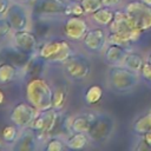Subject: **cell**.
I'll list each match as a JSON object with an SVG mask.
<instances>
[{
	"label": "cell",
	"mask_w": 151,
	"mask_h": 151,
	"mask_svg": "<svg viewBox=\"0 0 151 151\" xmlns=\"http://www.w3.org/2000/svg\"><path fill=\"white\" fill-rule=\"evenodd\" d=\"M26 100L38 111L52 109L53 87L44 77H32L25 85Z\"/></svg>",
	"instance_id": "obj_1"
},
{
	"label": "cell",
	"mask_w": 151,
	"mask_h": 151,
	"mask_svg": "<svg viewBox=\"0 0 151 151\" xmlns=\"http://www.w3.org/2000/svg\"><path fill=\"white\" fill-rule=\"evenodd\" d=\"M74 52L76 51L71 45L70 40H67L66 38H58V39L53 38L39 45L37 51V57L38 59H40L46 64L61 65Z\"/></svg>",
	"instance_id": "obj_2"
},
{
	"label": "cell",
	"mask_w": 151,
	"mask_h": 151,
	"mask_svg": "<svg viewBox=\"0 0 151 151\" xmlns=\"http://www.w3.org/2000/svg\"><path fill=\"white\" fill-rule=\"evenodd\" d=\"M70 0H34L31 7L32 18L54 19L68 17Z\"/></svg>",
	"instance_id": "obj_3"
},
{
	"label": "cell",
	"mask_w": 151,
	"mask_h": 151,
	"mask_svg": "<svg viewBox=\"0 0 151 151\" xmlns=\"http://www.w3.org/2000/svg\"><path fill=\"white\" fill-rule=\"evenodd\" d=\"M138 72L125 66H111L107 72L110 87L116 92H127L138 84Z\"/></svg>",
	"instance_id": "obj_4"
},
{
	"label": "cell",
	"mask_w": 151,
	"mask_h": 151,
	"mask_svg": "<svg viewBox=\"0 0 151 151\" xmlns=\"http://www.w3.org/2000/svg\"><path fill=\"white\" fill-rule=\"evenodd\" d=\"M63 72L71 81H83L90 74L92 65L90 59L79 52H74L66 61L61 64Z\"/></svg>",
	"instance_id": "obj_5"
},
{
	"label": "cell",
	"mask_w": 151,
	"mask_h": 151,
	"mask_svg": "<svg viewBox=\"0 0 151 151\" xmlns=\"http://www.w3.org/2000/svg\"><path fill=\"white\" fill-rule=\"evenodd\" d=\"M114 131V120L107 113H97L87 132L92 143H105Z\"/></svg>",
	"instance_id": "obj_6"
},
{
	"label": "cell",
	"mask_w": 151,
	"mask_h": 151,
	"mask_svg": "<svg viewBox=\"0 0 151 151\" xmlns=\"http://www.w3.org/2000/svg\"><path fill=\"white\" fill-rule=\"evenodd\" d=\"M59 113H60L59 111H55L53 109H48L45 111H38L35 118L29 125V127L39 136L42 143H45L47 137L55 129V125L59 119Z\"/></svg>",
	"instance_id": "obj_7"
},
{
	"label": "cell",
	"mask_w": 151,
	"mask_h": 151,
	"mask_svg": "<svg viewBox=\"0 0 151 151\" xmlns=\"http://www.w3.org/2000/svg\"><path fill=\"white\" fill-rule=\"evenodd\" d=\"M5 18L11 24L13 31L29 29L31 19H32L31 7L29 5H26V4L12 1Z\"/></svg>",
	"instance_id": "obj_8"
},
{
	"label": "cell",
	"mask_w": 151,
	"mask_h": 151,
	"mask_svg": "<svg viewBox=\"0 0 151 151\" xmlns=\"http://www.w3.org/2000/svg\"><path fill=\"white\" fill-rule=\"evenodd\" d=\"M124 9L131 17L137 28L143 32L151 29V7L146 6L140 0H132L126 4Z\"/></svg>",
	"instance_id": "obj_9"
},
{
	"label": "cell",
	"mask_w": 151,
	"mask_h": 151,
	"mask_svg": "<svg viewBox=\"0 0 151 151\" xmlns=\"http://www.w3.org/2000/svg\"><path fill=\"white\" fill-rule=\"evenodd\" d=\"M11 42L12 46H14L19 52L27 57L35 55L39 47L37 35L29 29L13 31L11 35Z\"/></svg>",
	"instance_id": "obj_10"
},
{
	"label": "cell",
	"mask_w": 151,
	"mask_h": 151,
	"mask_svg": "<svg viewBox=\"0 0 151 151\" xmlns=\"http://www.w3.org/2000/svg\"><path fill=\"white\" fill-rule=\"evenodd\" d=\"M38 110L31 105L27 100L17 103L9 111V122L17 125L19 129L29 127L33 119L35 118Z\"/></svg>",
	"instance_id": "obj_11"
},
{
	"label": "cell",
	"mask_w": 151,
	"mask_h": 151,
	"mask_svg": "<svg viewBox=\"0 0 151 151\" xmlns=\"http://www.w3.org/2000/svg\"><path fill=\"white\" fill-rule=\"evenodd\" d=\"M90 29L88 22L83 17H66L63 25L64 37L70 41H83L85 34Z\"/></svg>",
	"instance_id": "obj_12"
},
{
	"label": "cell",
	"mask_w": 151,
	"mask_h": 151,
	"mask_svg": "<svg viewBox=\"0 0 151 151\" xmlns=\"http://www.w3.org/2000/svg\"><path fill=\"white\" fill-rule=\"evenodd\" d=\"M83 46L91 53H100L107 45V34L104 27L90 28L83 39Z\"/></svg>",
	"instance_id": "obj_13"
},
{
	"label": "cell",
	"mask_w": 151,
	"mask_h": 151,
	"mask_svg": "<svg viewBox=\"0 0 151 151\" xmlns=\"http://www.w3.org/2000/svg\"><path fill=\"white\" fill-rule=\"evenodd\" d=\"M41 143L42 142L39 136L31 127H26L20 131L17 142L11 146V149L14 151H35L39 149Z\"/></svg>",
	"instance_id": "obj_14"
},
{
	"label": "cell",
	"mask_w": 151,
	"mask_h": 151,
	"mask_svg": "<svg viewBox=\"0 0 151 151\" xmlns=\"http://www.w3.org/2000/svg\"><path fill=\"white\" fill-rule=\"evenodd\" d=\"M96 114H97V112H88V113H79L77 116L70 117L66 120V129H67L68 133H72V132L87 133Z\"/></svg>",
	"instance_id": "obj_15"
},
{
	"label": "cell",
	"mask_w": 151,
	"mask_h": 151,
	"mask_svg": "<svg viewBox=\"0 0 151 151\" xmlns=\"http://www.w3.org/2000/svg\"><path fill=\"white\" fill-rule=\"evenodd\" d=\"M129 52L130 50L126 47L116 44H107L103 53V59L110 66H123L124 59Z\"/></svg>",
	"instance_id": "obj_16"
},
{
	"label": "cell",
	"mask_w": 151,
	"mask_h": 151,
	"mask_svg": "<svg viewBox=\"0 0 151 151\" xmlns=\"http://www.w3.org/2000/svg\"><path fill=\"white\" fill-rule=\"evenodd\" d=\"M68 87L64 83L55 84L53 86V98H52V109L61 112L68 99Z\"/></svg>",
	"instance_id": "obj_17"
},
{
	"label": "cell",
	"mask_w": 151,
	"mask_h": 151,
	"mask_svg": "<svg viewBox=\"0 0 151 151\" xmlns=\"http://www.w3.org/2000/svg\"><path fill=\"white\" fill-rule=\"evenodd\" d=\"M20 73L19 66L12 61H2L0 64V85H8L18 79Z\"/></svg>",
	"instance_id": "obj_18"
},
{
	"label": "cell",
	"mask_w": 151,
	"mask_h": 151,
	"mask_svg": "<svg viewBox=\"0 0 151 151\" xmlns=\"http://www.w3.org/2000/svg\"><path fill=\"white\" fill-rule=\"evenodd\" d=\"M114 18V11L111 7L103 6L92 14H90V19L93 24L99 27H109Z\"/></svg>",
	"instance_id": "obj_19"
},
{
	"label": "cell",
	"mask_w": 151,
	"mask_h": 151,
	"mask_svg": "<svg viewBox=\"0 0 151 151\" xmlns=\"http://www.w3.org/2000/svg\"><path fill=\"white\" fill-rule=\"evenodd\" d=\"M90 142L91 139L85 132H72L66 137V145L68 150H83Z\"/></svg>",
	"instance_id": "obj_20"
},
{
	"label": "cell",
	"mask_w": 151,
	"mask_h": 151,
	"mask_svg": "<svg viewBox=\"0 0 151 151\" xmlns=\"http://www.w3.org/2000/svg\"><path fill=\"white\" fill-rule=\"evenodd\" d=\"M150 130H151V112H147L138 117L132 124V131L137 136L143 137Z\"/></svg>",
	"instance_id": "obj_21"
},
{
	"label": "cell",
	"mask_w": 151,
	"mask_h": 151,
	"mask_svg": "<svg viewBox=\"0 0 151 151\" xmlns=\"http://www.w3.org/2000/svg\"><path fill=\"white\" fill-rule=\"evenodd\" d=\"M103 93H104V91H103V87L100 85L93 84V85L88 86L86 88V91L84 92V96H83L85 104H87V105L97 104L103 98Z\"/></svg>",
	"instance_id": "obj_22"
},
{
	"label": "cell",
	"mask_w": 151,
	"mask_h": 151,
	"mask_svg": "<svg viewBox=\"0 0 151 151\" xmlns=\"http://www.w3.org/2000/svg\"><path fill=\"white\" fill-rule=\"evenodd\" d=\"M21 129H19L17 125H14L13 123L6 125L2 131H1V138L2 140L6 143V145L11 149V146L17 142L18 137H19V133H20Z\"/></svg>",
	"instance_id": "obj_23"
},
{
	"label": "cell",
	"mask_w": 151,
	"mask_h": 151,
	"mask_svg": "<svg viewBox=\"0 0 151 151\" xmlns=\"http://www.w3.org/2000/svg\"><path fill=\"white\" fill-rule=\"evenodd\" d=\"M144 59L142 58V55L139 53H136V52H129L124 59V63H123V66L134 71V72H140L143 65H144Z\"/></svg>",
	"instance_id": "obj_24"
},
{
	"label": "cell",
	"mask_w": 151,
	"mask_h": 151,
	"mask_svg": "<svg viewBox=\"0 0 151 151\" xmlns=\"http://www.w3.org/2000/svg\"><path fill=\"white\" fill-rule=\"evenodd\" d=\"M44 150L46 151H64L67 150L66 138H61L59 136H48L44 143Z\"/></svg>",
	"instance_id": "obj_25"
},
{
	"label": "cell",
	"mask_w": 151,
	"mask_h": 151,
	"mask_svg": "<svg viewBox=\"0 0 151 151\" xmlns=\"http://www.w3.org/2000/svg\"><path fill=\"white\" fill-rule=\"evenodd\" d=\"M13 28L6 18H0V44L11 38Z\"/></svg>",
	"instance_id": "obj_26"
},
{
	"label": "cell",
	"mask_w": 151,
	"mask_h": 151,
	"mask_svg": "<svg viewBox=\"0 0 151 151\" xmlns=\"http://www.w3.org/2000/svg\"><path fill=\"white\" fill-rule=\"evenodd\" d=\"M86 13H85V9L81 5L80 1H72L70 0L68 2V17L70 15H73V17H84Z\"/></svg>",
	"instance_id": "obj_27"
},
{
	"label": "cell",
	"mask_w": 151,
	"mask_h": 151,
	"mask_svg": "<svg viewBox=\"0 0 151 151\" xmlns=\"http://www.w3.org/2000/svg\"><path fill=\"white\" fill-rule=\"evenodd\" d=\"M80 2L85 9V13L88 15L92 14L93 12H96L97 9H99L100 7H103L101 0H81Z\"/></svg>",
	"instance_id": "obj_28"
},
{
	"label": "cell",
	"mask_w": 151,
	"mask_h": 151,
	"mask_svg": "<svg viewBox=\"0 0 151 151\" xmlns=\"http://www.w3.org/2000/svg\"><path fill=\"white\" fill-rule=\"evenodd\" d=\"M139 73H140V76H142V78H143L144 80H146V81L151 85V64H149L147 61H145Z\"/></svg>",
	"instance_id": "obj_29"
},
{
	"label": "cell",
	"mask_w": 151,
	"mask_h": 151,
	"mask_svg": "<svg viewBox=\"0 0 151 151\" xmlns=\"http://www.w3.org/2000/svg\"><path fill=\"white\" fill-rule=\"evenodd\" d=\"M12 4V0H0V18H5Z\"/></svg>",
	"instance_id": "obj_30"
},
{
	"label": "cell",
	"mask_w": 151,
	"mask_h": 151,
	"mask_svg": "<svg viewBox=\"0 0 151 151\" xmlns=\"http://www.w3.org/2000/svg\"><path fill=\"white\" fill-rule=\"evenodd\" d=\"M122 0H101L103 2V6H106V7H111V8H114L116 6H118L120 4Z\"/></svg>",
	"instance_id": "obj_31"
},
{
	"label": "cell",
	"mask_w": 151,
	"mask_h": 151,
	"mask_svg": "<svg viewBox=\"0 0 151 151\" xmlns=\"http://www.w3.org/2000/svg\"><path fill=\"white\" fill-rule=\"evenodd\" d=\"M143 140L146 143V145L149 146V149H151V130L147 131V132L143 136Z\"/></svg>",
	"instance_id": "obj_32"
},
{
	"label": "cell",
	"mask_w": 151,
	"mask_h": 151,
	"mask_svg": "<svg viewBox=\"0 0 151 151\" xmlns=\"http://www.w3.org/2000/svg\"><path fill=\"white\" fill-rule=\"evenodd\" d=\"M5 100H6V96H5L4 91H2L1 88H0V106H2V105H4Z\"/></svg>",
	"instance_id": "obj_33"
},
{
	"label": "cell",
	"mask_w": 151,
	"mask_h": 151,
	"mask_svg": "<svg viewBox=\"0 0 151 151\" xmlns=\"http://www.w3.org/2000/svg\"><path fill=\"white\" fill-rule=\"evenodd\" d=\"M12 1H17V2H21V4H26V5H31L34 0H12Z\"/></svg>",
	"instance_id": "obj_34"
},
{
	"label": "cell",
	"mask_w": 151,
	"mask_h": 151,
	"mask_svg": "<svg viewBox=\"0 0 151 151\" xmlns=\"http://www.w3.org/2000/svg\"><path fill=\"white\" fill-rule=\"evenodd\" d=\"M6 147H8L7 145H6V143L2 140V138H0V150H4V149H6ZM9 149V147H8Z\"/></svg>",
	"instance_id": "obj_35"
},
{
	"label": "cell",
	"mask_w": 151,
	"mask_h": 151,
	"mask_svg": "<svg viewBox=\"0 0 151 151\" xmlns=\"http://www.w3.org/2000/svg\"><path fill=\"white\" fill-rule=\"evenodd\" d=\"M143 4H145L146 6H149V7H151V0H140Z\"/></svg>",
	"instance_id": "obj_36"
},
{
	"label": "cell",
	"mask_w": 151,
	"mask_h": 151,
	"mask_svg": "<svg viewBox=\"0 0 151 151\" xmlns=\"http://www.w3.org/2000/svg\"><path fill=\"white\" fill-rule=\"evenodd\" d=\"M146 61H147L149 64H151V53L149 54V57H147V60H146Z\"/></svg>",
	"instance_id": "obj_37"
},
{
	"label": "cell",
	"mask_w": 151,
	"mask_h": 151,
	"mask_svg": "<svg viewBox=\"0 0 151 151\" xmlns=\"http://www.w3.org/2000/svg\"><path fill=\"white\" fill-rule=\"evenodd\" d=\"M2 57H4V55H2V53H1V52H0V64H1V63H2Z\"/></svg>",
	"instance_id": "obj_38"
},
{
	"label": "cell",
	"mask_w": 151,
	"mask_h": 151,
	"mask_svg": "<svg viewBox=\"0 0 151 151\" xmlns=\"http://www.w3.org/2000/svg\"><path fill=\"white\" fill-rule=\"evenodd\" d=\"M72 1H81V0H72Z\"/></svg>",
	"instance_id": "obj_39"
}]
</instances>
